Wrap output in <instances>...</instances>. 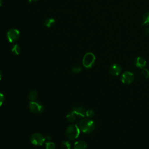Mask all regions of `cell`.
Segmentation results:
<instances>
[{"instance_id": "6da1fadb", "label": "cell", "mask_w": 149, "mask_h": 149, "mask_svg": "<svg viewBox=\"0 0 149 149\" xmlns=\"http://www.w3.org/2000/svg\"><path fill=\"white\" fill-rule=\"evenodd\" d=\"M79 127L82 132L90 133L94 130L95 123L90 119H83L80 120Z\"/></svg>"}, {"instance_id": "7a4b0ae2", "label": "cell", "mask_w": 149, "mask_h": 149, "mask_svg": "<svg viewBox=\"0 0 149 149\" xmlns=\"http://www.w3.org/2000/svg\"><path fill=\"white\" fill-rule=\"evenodd\" d=\"M80 129L76 124H71L67 127L65 134L68 139L72 140L77 139L80 134Z\"/></svg>"}, {"instance_id": "3957f363", "label": "cell", "mask_w": 149, "mask_h": 149, "mask_svg": "<svg viewBox=\"0 0 149 149\" xmlns=\"http://www.w3.org/2000/svg\"><path fill=\"white\" fill-rule=\"evenodd\" d=\"M95 61V56L91 52L86 53L83 58V65L86 68H90L93 66Z\"/></svg>"}, {"instance_id": "277c9868", "label": "cell", "mask_w": 149, "mask_h": 149, "mask_svg": "<svg viewBox=\"0 0 149 149\" xmlns=\"http://www.w3.org/2000/svg\"><path fill=\"white\" fill-rule=\"evenodd\" d=\"M45 140V137L39 133H34L30 137L31 143L35 146H42Z\"/></svg>"}, {"instance_id": "5b68a950", "label": "cell", "mask_w": 149, "mask_h": 149, "mask_svg": "<svg viewBox=\"0 0 149 149\" xmlns=\"http://www.w3.org/2000/svg\"><path fill=\"white\" fill-rule=\"evenodd\" d=\"M6 37L9 42L17 41L20 37V32L16 29H10L6 33Z\"/></svg>"}, {"instance_id": "8992f818", "label": "cell", "mask_w": 149, "mask_h": 149, "mask_svg": "<svg viewBox=\"0 0 149 149\" xmlns=\"http://www.w3.org/2000/svg\"><path fill=\"white\" fill-rule=\"evenodd\" d=\"M30 110L34 113H40L44 111V106L38 101H30L29 104Z\"/></svg>"}, {"instance_id": "52a82bcc", "label": "cell", "mask_w": 149, "mask_h": 149, "mask_svg": "<svg viewBox=\"0 0 149 149\" xmlns=\"http://www.w3.org/2000/svg\"><path fill=\"white\" fill-rule=\"evenodd\" d=\"M134 77L133 73L129 71H126L123 72L120 77V80L122 83L125 84H129L132 83L134 80Z\"/></svg>"}, {"instance_id": "ba28073f", "label": "cell", "mask_w": 149, "mask_h": 149, "mask_svg": "<svg viewBox=\"0 0 149 149\" xmlns=\"http://www.w3.org/2000/svg\"><path fill=\"white\" fill-rule=\"evenodd\" d=\"M71 111L73 112L76 116L84 117L86 116V111L85 109L80 105H75L71 109Z\"/></svg>"}, {"instance_id": "9c48e42d", "label": "cell", "mask_w": 149, "mask_h": 149, "mask_svg": "<svg viewBox=\"0 0 149 149\" xmlns=\"http://www.w3.org/2000/svg\"><path fill=\"white\" fill-rule=\"evenodd\" d=\"M133 64L136 67L142 69L145 68L147 64V62L144 58L141 56H137L134 59Z\"/></svg>"}, {"instance_id": "30bf717a", "label": "cell", "mask_w": 149, "mask_h": 149, "mask_svg": "<svg viewBox=\"0 0 149 149\" xmlns=\"http://www.w3.org/2000/svg\"><path fill=\"white\" fill-rule=\"evenodd\" d=\"M109 70V73L112 75L118 76L122 71V68L119 64L113 63L110 66Z\"/></svg>"}, {"instance_id": "8fae6325", "label": "cell", "mask_w": 149, "mask_h": 149, "mask_svg": "<svg viewBox=\"0 0 149 149\" xmlns=\"http://www.w3.org/2000/svg\"><path fill=\"white\" fill-rule=\"evenodd\" d=\"M87 144L84 141H77L74 143L73 149H86Z\"/></svg>"}, {"instance_id": "7c38bea8", "label": "cell", "mask_w": 149, "mask_h": 149, "mask_svg": "<svg viewBox=\"0 0 149 149\" xmlns=\"http://www.w3.org/2000/svg\"><path fill=\"white\" fill-rule=\"evenodd\" d=\"M38 97V93L36 90H31L28 94V98L30 101H36Z\"/></svg>"}, {"instance_id": "4fadbf2b", "label": "cell", "mask_w": 149, "mask_h": 149, "mask_svg": "<svg viewBox=\"0 0 149 149\" xmlns=\"http://www.w3.org/2000/svg\"><path fill=\"white\" fill-rule=\"evenodd\" d=\"M76 117V116L75 115V114L70 111L66 115V120H67L69 122L72 123V122H73L75 120Z\"/></svg>"}, {"instance_id": "5bb4252c", "label": "cell", "mask_w": 149, "mask_h": 149, "mask_svg": "<svg viewBox=\"0 0 149 149\" xmlns=\"http://www.w3.org/2000/svg\"><path fill=\"white\" fill-rule=\"evenodd\" d=\"M11 52L15 55H18L20 52V48L18 44H15L11 48Z\"/></svg>"}, {"instance_id": "9a60e30c", "label": "cell", "mask_w": 149, "mask_h": 149, "mask_svg": "<svg viewBox=\"0 0 149 149\" xmlns=\"http://www.w3.org/2000/svg\"><path fill=\"white\" fill-rule=\"evenodd\" d=\"M55 23V20L54 18H48L46 19L44 22V24L47 27H52Z\"/></svg>"}, {"instance_id": "2e32d148", "label": "cell", "mask_w": 149, "mask_h": 149, "mask_svg": "<svg viewBox=\"0 0 149 149\" xmlns=\"http://www.w3.org/2000/svg\"><path fill=\"white\" fill-rule=\"evenodd\" d=\"M149 24V12L145 13L142 18V25H147Z\"/></svg>"}, {"instance_id": "e0dca14e", "label": "cell", "mask_w": 149, "mask_h": 149, "mask_svg": "<svg viewBox=\"0 0 149 149\" xmlns=\"http://www.w3.org/2000/svg\"><path fill=\"white\" fill-rule=\"evenodd\" d=\"M61 147L62 149H70L71 145L70 143L68 141H63L61 143Z\"/></svg>"}, {"instance_id": "ac0fdd59", "label": "cell", "mask_w": 149, "mask_h": 149, "mask_svg": "<svg viewBox=\"0 0 149 149\" xmlns=\"http://www.w3.org/2000/svg\"><path fill=\"white\" fill-rule=\"evenodd\" d=\"M46 149H55V144L54 143L51 141H47L45 143Z\"/></svg>"}, {"instance_id": "d6986e66", "label": "cell", "mask_w": 149, "mask_h": 149, "mask_svg": "<svg viewBox=\"0 0 149 149\" xmlns=\"http://www.w3.org/2000/svg\"><path fill=\"white\" fill-rule=\"evenodd\" d=\"M94 114H95V112L93 109H88L86 111V116L88 118H91L93 117Z\"/></svg>"}, {"instance_id": "ffe728a7", "label": "cell", "mask_w": 149, "mask_h": 149, "mask_svg": "<svg viewBox=\"0 0 149 149\" xmlns=\"http://www.w3.org/2000/svg\"><path fill=\"white\" fill-rule=\"evenodd\" d=\"M72 71L75 73H79L81 71V68L79 65H76L72 68Z\"/></svg>"}, {"instance_id": "44dd1931", "label": "cell", "mask_w": 149, "mask_h": 149, "mask_svg": "<svg viewBox=\"0 0 149 149\" xmlns=\"http://www.w3.org/2000/svg\"><path fill=\"white\" fill-rule=\"evenodd\" d=\"M141 74L144 77L145 79H148L149 78V71L148 69L144 68L142 69V71H141Z\"/></svg>"}, {"instance_id": "7402d4cb", "label": "cell", "mask_w": 149, "mask_h": 149, "mask_svg": "<svg viewBox=\"0 0 149 149\" xmlns=\"http://www.w3.org/2000/svg\"><path fill=\"white\" fill-rule=\"evenodd\" d=\"M4 100H5V97H4V95L2 93H0V107L2 105V104L4 102Z\"/></svg>"}, {"instance_id": "603a6c76", "label": "cell", "mask_w": 149, "mask_h": 149, "mask_svg": "<svg viewBox=\"0 0 149 149\" xmlns=\"http://www.w3.org/2000/svg\"><path fill=\"white\" fill-rule=\"evenodd\" d=\"M144 33H145V34L149 37V27H147V28H146L145 30H144Z\"/></svg>"}, {"instance_id": "cb8c5ba5", "label": "cell", "mask_w": 149, "mask_h": 149, "mask_svg": "<svg viewBox=\"0 0 149 149\" xmlns=\"http://www.w3.org/2000/svg\"><path fill=\"white\" fill-rule=\"evenodd\" d=\"M3 4V0H0V7L2 6Z\"/></svg>"}, {"instance_id": "d4e9b609", "label": "cell", "mask_w": 149, "mask_h": 149, "mask_svg": "<svg viewBox=\"0 0 149 149\" xmlns=\"http://www.w3.org/2000/svg\"><path fill=\"white\" fill-rule=\"evenodd\" d=\"M29 1V2H30V3H31V2H36V1H37L38 0H28Z\"/></svg>"}, {"instance_id": "484cf974", "label": "cell", "mask_w": 149, "mask_h": 149, "mask_svg": "<svg viewBox=\"0 0 149 149\" xmlns=\"http://www.w3.org/2000/svg\"><path fill=\"white\" fill-rule=\"evenodd\" d=\"M2 72H1V70H0V80H1V78H2Z\"/></svg>"}]
</instances>
